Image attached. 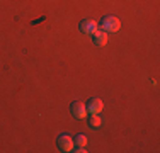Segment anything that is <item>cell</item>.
<instances>
[{
    "instance_id": "6da1fadb",
    "label": "cell",
    "mask_w": 160,
    "mask_h": 153,
    "mask_svg": "<svg viewBox=\"0 0 160 153\" xmlns=\"http://www.w3.org/2000/svg\"><path fill=\"white\" fill-rule=\"evenodd\" d=\"M97 26L104 31V32H116V31H119V27H121V22H119V19L114 17V15H104Z\"/></svg>"
},
{
    "instance_id": "7a4b0ae2",
    "label": "cell",
    "mask_w": 160,
    "mask_h": 153,
    "mask_svg": "<svg viewBox=\"0 0 160 153\" xmlns=\"http://www.w3.org/2000/svg\"><path fill=\"white\" fill-rule=\"evenodd\" d=\"M70 111H72V114H73V117H77V119H83V117L87 116L85 102H82V101H75V102H72Z\"/></svg>"
},
{
    "instance_id": "3957f363",
    "label": "cell",
    "mask_w": 160,
    "mask_h": 153,
    "mask_svg": "<svg viewBox=\"0 0 160 153\" xmlns=\"http://www.w3.org/2000/svg\"><path fill=\"white\" fill-rule=\"evenodd\" d=\"M56 145H58L60 151H72L73 150V140L68 135H60L58 140H56Z\"/></svg>"
},
{
    "instance_id": "277c9868",
    "label": "cell",
    "mask_w": 160,
    "mask_h": 153,
    "mask_svg": "<svg viewBox=\"0 0 160 153\" xmlns=\"http://www.w3.org/2000/svg\"><path fill=\"white\" fill-rule=\"evenodd\" d=\"M97 22L96 21H92V19H83L82 22H80V31L82 32H85V34H94L97 31Z\"/></svg>"
},
{
    "instance_id": "5b68a950",
    "label": "cell",
    "mask_w": 160,
    "mask_h": 153,
    "mask_svg": "<svg viewBox=\"0 0 160 153\" xmlns=\"http://www.w3.org/2000/svg\"><path fill=\"white\" fill-rule=\"evenodd\" d=\"M87 107V112H90V114H99L102 111V101L101 99H97V97H92L89 102L85 104Z\"/></svg>"
},
{
    "instance_id": "8992f818",
    "label": "cell",
    "mask_w": 160,
    "mask_h": 153,
    "mask_svg": "<svg viewBox=\"0 0 160 153\" xmlns=\"http://www.w3.org/2000/svg\"><path fill=\"white\" fill-rule=\"evenodd\" d=\"M106 41H108V32H104V31H96L94 32V44L97 46H104Z\"/></svg>"
},
{
    "instance_id": "52a82bcc",
    "label": "cell",
    "mask_w": 160,
    "mask_h": 153,
    "mask_svg": "<svg viewBox=\"0 0 160 153\" xmlns=\"http://www.w3.org/2000/svg\"><path fill=\"white\" fill-rule=\"evenodd\" d=\"M89 124H90V128H99V126L102 124V121H101V117H99V114H92V116H90Z\"/></svg>"
},
{
    "instance_id": "ba28073f",
    "label": "cell",
    "mask_w": 160,
    "mask_h": 153,
    "mask_svg": "<svg viewBox=\"0 0 160 153\" xmlns=\"http://www.w3.org/2000/svg\"><path fill=\"white\" fill-rule=\"evenodd\" d=\"M73 143L77 145V146H85V145H87L85 135H77V136H75V140H73Z\"/></svg>"
}]
</instances>
